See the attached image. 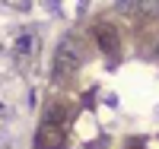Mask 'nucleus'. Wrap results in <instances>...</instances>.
<instances>
[{"label":"nucleus","mask_w":159,"mask_h":149,"mask_svg":"<svg viewBox=\"0 0 159 149\" xmlns=\"http://www.w3.org/2000/svg\"><path fill=\"white\" fill-rule=\"evenodd\" d=\"M61 143H64V130L57 127V124H48L45 121V127H42V133H38V149H61Z\"/></svg>","instance_id":"nucleus-1"},{"label":"nucleus","mask_w":159,"mask_h":149,"mask_svg":"<svg viewBox=\"0 0 159 149\" xmlns=\"http://www.w3.org/2000/svg\"><path fill=\"white\" fill-rule=\"evenodd\" d=\"M73 70H76V57H70L67 45H64V48L57 51V57H54V79H67Z\"/></svg>","instance_id":"nucleus-2"},{"label":"nucleus","mask_w":159,"mask_h":149,"mask_svg":"<svg viewBox=\"0 0 159 149\" xmlns=\"http://www.w3.org/2000/svg\"><path fill=\"white\" fill-rule=\"evenodd\" d=\"M96 38L105 45V51H118V35H115V29L108 22H102V25H96Z\"/></svg>","instance_id":"nucleus-3"}]
</instances>
